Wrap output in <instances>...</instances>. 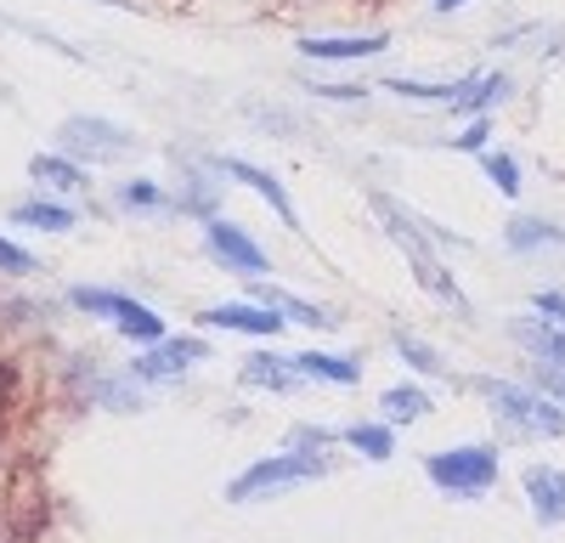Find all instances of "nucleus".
Instances as JSON below:
<instances>
[{
  "label": "nucleus",
  "instance_id": "obj_22",
  "mask_svg": "<svg viewBox=\"0 0 565 543\" xmlns=\"http://www.w3.org/2000/svg\"><path fill=\"white\" fill-rule=\"evenodd\" d=\"M12 221L18 226H34V233H68L79 215H74V204H57V199H23L12 210Z\"/></svg>",
  "mask_w": 565,
  "mask_h": 543
},
{
  "label": "nucleus",
  "instance_id": "obj_30",
  "mask_svg": "<svg viewBox=\"0 0 565 543\" xmlns=\"http://www.w3.org/2000/svg\"><path fill=\"white\" fill-rule=\"evenodd\" d=\"M311 91H317L322 103H362V97H367L373 85H345V79H317Z\"/></svg>",
  "mask_w": 565,
  "mask_h": 543
},
{
  "label": "nucleus",
  "instance_id": "obj_21",
  "mask_svg": "<svg viewBox=\"0 0 565 543\" xmlns=\"http://www.w3.org/2000/svg\"><path fill=\"white\" fill-rule=\"evenodd\" d=\"M509 91H514V79H509L503 68H492V74H469V91H463V103H458L452 114H492L498 103H509Z\"/></svg>",
  "mask_w": 565,
  "mask_h": 543
},
{
  "label": "nucleus",
  "instance_id": "obj_24",
  "mask_svg": "<svg viewBox=\"0 0 565 543\" xmlns=\"http://www.w3.org/2000/svg\"><path fill=\"white\" fill-rule=\"evenodd\" d=\"M215 193H221V181H210L204 170H186V175H181V193H175V210L210 221V215H215Z\"/></svg>",
  "mask_w": 565,
  "mask_h": 543
},
{
  "label": "nucleus",
  "instance_id": "obj_12",
  "mask_svg": "<svg viewBox=\"0 0 565 543\" xmlns=\"http://www.w3.org/2000/svg\"><path fill=\"white\" fill-rule=\"evenodd\" d=\"M521 487H526L532 515H537L543 526H559V521H565V470H554V465H532V470L521 476Z\"/></svg>",
  "mask_w": 565,
  "mask_h": 543
},
{
  "label": "nucleus",
  "instance_id": "obj_4",
  "mask_svg": "<svg viewBox=\"0 0 565 543\" xmlns=\"http://www.w3.org/2000/svg\"><path fill=\"white\" fill-rule=\"evenodd\" d=\"M317 476H328V465L317 459V453H271V459L249 465L238 481H232L226 498H232V504H255V498H266V492L306 487V481H317Z\"/></svg>",
  "mask_w": 565,
  "mask_h": 543
},
{
  "label": "nucleus",
  "instance_id": "obj_33",
  "mask_svg": "<svg viewBox=\"0 0 565 543\" xmlns=\"http://www.w3.org/2000/svg\"><path fill=\"white\" fill-rule=\"evenodd\" d=\"M334 441V430H322V425H295L289 430V447H328Z\"/></svg>",
  "mask_w": 565,
  "mask_h": 543
},
{
  "label": "nucleus",
  "instance_id": "obj_23",
  "mask_svg": "<svg viewBox=\"0 0 565 543\" xmlns=\"http://www.w3.org/2000/svg\"><path fill=\"white\" fill-rule=\"evenodd\" d=\"M114 204H119V210H141V215L175 210V199L159 188V181H148V175H130V181H119V188H114Z\"/></svg>",
  "mask_w": 565,
  "mask_h": 543
},
{
  "label": "nucleus",
  "instance_id": "obj_7",
  "mask_svg": "<svg viewBox=\"0 0 565 543\" xmlns=\"http://www.w3.org/2000/svg\"><path fill=\"white\" fill-rule=\"evenodd\" d=\"M210 356V345L204 340H159V345H148L136 362H130V374L141 380V385H170V380H181L193 362H204Z\"/></svg>",
  "mask_w": 565,
  "mask_h": 543
},
{
  "label": "nucleus",
  "instance_id": "obj_14",
  "mask_svg": "<svg viewBox=\"0 0 565 543\" xmlns=\"http://www.w3.org/2000/svg\"><path fill=\"white\" fill-rule=\"evenodd\" d=\"M255 284V300H266V306H277L289 323H306V329H340V317L328 311V306H317V300H300V295H289V289H277V284H266V278H249Z\"/></svg>",
  "mask_w": 565,
  "mask_h": 543
},
{
  "label": "nucleus",
  "instance_id": "obj_35",
  "mask_svg": "<svg viewBox=\"0 0 565 543\" xmlns=\"http://www.w3.org/2000/svg\"><path fill=\"white\" fill-rule=\"evenodd\" d=\"M436 12H458V7H469V0H430Z\"/></svg>",
  "mask_w": 565,
  "mask_h": 543
},
{
  "label": "nucleus",
  "instance_id": "obj_6",
  "mask_svg": "<svg viewBox=\"0 0 565 543\" xmlns=\"http://www.w3.org/2000/svg\"><path fill=\"white\" fill-rule=\"evenodd\" d=\"M199 323H204V329H226V334L277 340L289 317H282L277 306H266V300H221V306H204V311H199Z\"/></svg>",
  "mask_w": 565,
  "mask_h": 543
},
{
  "label": "nucleus",
  "instance_id": "obj_27",
  "mask_svg": "<svg viewBox=\"0 0 565 543\" xmlns=\"http://www.w3.org/2000/svg\"><path fill=\"white\" fill-rule=\"evenodd\" d=\"M345 441H351L356 453H367L373 465H380V459H391V453H396V441H391V430H385V425H351V430H345Z\"/></svg>",
  "mask_w": 565,
  "mask_h": 543
},
{
  "label": "nucleus",
  "instance_id": "obj_34",
  "mask_svg": "<svg viewBox=\"0 0 565 543\" xmlns=\"http://www.w3.org/2000/svg\"><path fill=\"white\" fill-rule=\"evenodd\" d=\"M249 119H260V125H271V130H300V119L282 114V108H249Z\"/></svg>",
  "mask_w": 565,
  "mask_h": 543
},
{
  "label": "nucleus",
  "instance_id": "obj_11",
  "mask_svg": "<svg viewBox=\"0 0 565 543\" xmlns=\"http://www.w3.org/2000/svg\"><path fill=\"white\" fill-rule=\"evenodd\" d=\"M509 340L521 345L532 362H543V369H565V329L559 323H543V317H514L509 323Z\"/></svg>",
  "mask_w": 565,
  "mask_h": 543
},
{
  "label": "nucleus",
  "instance_id": "obj_2",
  "mask_svg": "<svg viewBox=\"0 0 565 543\" xmlns=\"http://www.w3.org/2000/svg\"><path fill=\"white\" fill-rule=\"evenodd\" d=\"M57 148L68 159H79V164H125L141 142H136L125 125L103 119V114H68L57 125Z\"/></svg>",
  "mask_w": 565,
  "mask_h": 543
},
{
  "label": "nucleus",
  "instance_id": "obj_13",
  "mask_svg": "<svg viewBox=\"0 0 565 543\" xmlns=\"http://www.w3.org/2000/svg\"><path fill=\"white\" fill-rule=\"evenodd\" d=\"M380 91H391V97H402V103H441V108H458L463 91H469V74H463V79H413V74H391V79H380Z\"/></svg>",
  "mask_w": 565,
  "mask_h": 543
},
{
  "label": "nucleus",
  "instance_id": "obj_29",
  "mask_svg": "<svg viewBox=\"0 0 565 543\" xmlns=\"http://www.w3.org/2000/svg\"><path fill=\"white\" fill-rule=\"evenodd\" d=\"M487 136H492V114H469V125L452 136V148H463V153H487Z\"/></svg>",
  "mask_w": 565,
  "mask_h": 543
},
{
  "label": "nucleus",
  "instance_id": "obj_8",
  "mask_svg": "<svg viewBox=\"0 0 565 543\" xmlns=\"http://www.w3.org/2000/svg\"><path fill=\"white\" fill-rule=\"evenodd\" d=\"M385 52H391L385 29H367V34H306L300 40V57H311V63H367V57H385Z\"/></svg>",
  "mask_w": 565,
  "mask_h": 543
},
{
  "label": "nucleus",
  "instance_id": "obj_28",
  "mask_svg": "<svg viewBox=\"0 0 565 543\" xmlns=\"http://www.w3.org/2000/svg\"><path fill=\"white\" fill-rule=\"evenodd\" d=\"M396 351H402V356L413 362L418 374H430V380H447V362H441V356H436L430 345H424L418 334H396Z\"/></svg>",
  "mask_w": 565,
  "mask_h": 543
},
{
  "label": "nucleus",
  "instance_id": "obj_17",
  "mask_svg": "<svg viewBox=\"0 0 565 543\" xmlns=\"http://www.w3.org/2000/svg\"><path fill=\"white\" fill-rule=\"evenodd\" d=\"M407 260H413V278H418L424 289H430L436 300H447V306H452L458 317H469V300H463V289H458V278H452V272L441 266V255H436V244H430V249H413Z\"/></svg>",
  "mask_w": 565,
  "mask_h": 543
},
{
  "label": "nucleus",
  "instance_id": "obj_9",
  "mask_svg": "<svg viewBox=\"0 0 565 543\" xmlns=\"http://www.w3.org/2000/svg\"><path fill=\"white\" fill-rule=\"evenodd\" d=\"M210 170L215 175H232V181H244V188L260 199V204H271L277 210V221L282 226H295L300 233V210H295V199H289V188L271 175V170H260V164H249V159H210Z\"/></svg>",
  "mask_w": 565,
  "mask_h": 543
},
{
  "label": "nucleus",
  "instance_id": "obj_25",
  "mask_svg": "<svg viewBox=\"0 0 565 543\" xmlns=\"http://www.w3.org/2000/svg\"><path fill=\"white\" fill-rule=\"evenodd\" d=\"M380 407H385L391 425H413V419L430 414V391H418V385H391V391L380 396Z\"/></svg>",
  "mask_w": 565,
  "mask_h": 543
},
{
  "label": "nucleus",
  "instance_id": "obj_36",
  "mask_svg": "<svg viewBox=\"0 0 565 543\" xmlns=\"http://www.w3.org/2000/svg\"><path fill=\"white\" fill-rule=\"evenodd\" d=\"M103 7H136V0H103Z\"/></svg>",
  "mask_w": 565,
  "mask_h": 543
},
{
  "label": "nucleus",
  "instance_id": "obj_20",
  "mask_svg": "<svg viewBox=\"0 0 565 543\" xmlns=\"http://www.w3.org/2000/svg\"><path fill=\"white\" fill-rule=\"evenodd\" d=\"M68 306L85 311V317H108V323H125V317L136 311L130 295H119V289H90V284H74V289H68Z\"/></svg>",
  "mask_w": 565,
  "mask_h": 543
},
{
  "label": "nucleus",
  "instance_id": "obj_19",
  "mask_svg": "<svg viewBox=\"0 0 565 543\" xmlns=\"http://www.w3.org/2000/svg\"><path fill=\"white\" fill-rule=\"evenodd\" d=\"M244 380H249V385H260V391H295L306 374L295 369L289 356H277V351H255V356L244 362Z\"/></svg>",
  "mask_w": 565,
  "mask_h": 543
},
{
  "label": "nucleus",
  "instance_id": "obj_15",
  "mask_svg": "<svg viewBox=\"0 0 565 543\" xmlns=\"http://www.w3.org/2000/svg\"><path fill=\"white\" fill-rule=\"evenodd\" d=\"M29 175L40 181L45 193H68V199L90 188V170L79 159H68V153H34L29 159Z\"/></svg>",
  "mask_w": 565,
  "mask_h": 543
},
{
  "label": "nucleus",
  "instance_id": "obj_10",
  "mask_svg": "<svg viewBox=\"0 0 565 543\" xmlns=\"http://www.w3.org/2000/svg\"><path fill=\"white\" fill-rule=\"evenodd\" d=\"M79 391L97 402V407H114V414H136L141 407V380L125 369V374H103V369H90V362L79 356Z\"/></svg>",
  "mask_w": 565,
  "mask_h": 543
},
{
  "label": "nucleus",
  "instance_id": "obj_5",
  "mask_svg": "<svg viewBox=\"0 0 565 543\" xmlns=\"http://www.w3.org/2000/svg\"><path fill=\"white\" fill-rule=\"evenodd\" d=\"M204 249H210L226 272H238V278H266V249L244 233L238 221L210 215V221H204Z\"/></svg>",
  "mask_w": 565,
  "mask_h": 543
},
{
  "label": "nucleus",
  "instance_id": "obj_1",
  "mask_svg": "<svg viewBox=\"0 0 565 543\" xmlns=\"http://www.w3.org/2000/svg\"><path fill=\"white\" fill-rule=\"evenodd\" d=\"M476 391L492 396V407L503 414L509 430L521 436H565V407H554V396L543 385H514V380H476Z\"/></svg>",
  "mask_w": 565,
  "mask_h": 543
},
{
  "label": "nucleus",
  "instance_id": "obj_26",
  "mask_svg": "<svg viewBox=\"0 0 565 543\" xmlns=\"http://www.w3.org/2000/svg\"><path fill=\"white\" fill-rule=\"evenodd\" d=\"M481 170H487V181H492V188H498L503 199H514V193H521V159H514V153H503V148H487V153H481Z\"/></svg>",
  "mask_w": 565,
  "mask_h": 543
},
{
  "label": "nucleus",
  "instance_id": "obj_16",
  "mask_svg": "<svg viewBox=\"0 0 565 543\" xmlns=\"http://www.w3.org/2000/svg\"><path fill=\"white\" fill-rule=\"evenodd\" d=\"M503 244L514 255H537V249H565V226L548 221V215H514L503 226Z\"/></svg>",
  "mask_w": 565,
  "mask_h": 543
},
{
  "label": "nucleus",
  "instance_id": "obj_3",
  "mask_svg": "<svg viewBox=\"0 0 565 543\" xmlns=\"http://www.w3.org/2000/svg\"><path fill=\"white\" fill-rule=\"evenodd\" d=\"M498 470H503L498 447H481V441L447 447V453H430V459H424V476L452 498H481L487 487H498Z\"/></svg>",
  "mask_w": 565,
  "mask_h": 543
},
{
  "label": "nucleus",
  "instance_id": "obj_31",
  "mask_svg": "<svg viewBox=\"0 0 565 543\" xmlns=\"http://www.w3.org/2000/svg\"><path fill=\"white\" fill-rule=\"evenodd\" d=\"M0 272H7V278H29V272H34V255L18 249L12 238H0Z\"/></svg>",
  "mask_w": 565,
  "mask_h": 543
},
{
  "label": "nucleus",
  "instance_id": "obj_32",
  "mask_svg": "<svg viewBox=\"0 0 565 543\" xmlns=\"http://www.w3.org/2000/svg\"><path fill=\"white\" fill-rule=\"evenodd\" d=\"M532 311L543 317V323H559V329H565V295H559V289H537V295H532Z\"/></svg>",
  "mask_w": 565,
  "mask_h": 543
},
{
  "label": "nucleus",
  "instance_id": "obj_18",
  "mask_svg": "<svg viewBox=\"0 0 565 543\" xmlns=\"http://www.w3.org/2000/svg\"><path fill=\"white\" fill-rule=\"evenodd\" d=\"M306 380H328V385H356L362 380V362L356 356H340V351H295L289 356Z\"/></svg>",
  "mask_w": 565,
  "mask_h": 543
}]
</instances>
